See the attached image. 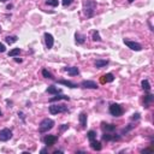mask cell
Masks as SVG:
<instances>
[{
    "label": "cell",
    "instance_id": "obj_1",
    "mask_svg": "<svg viewBox=\"0 0 154 154\" xmlns=\"http://www.w3.org/2000/svg\"><path fill=\"white\" fill-rule=\"evenodd\" d=\"M96 10V3L94 0H83V13L87 18H92Z\"/></svg>",
    "mask_w": 154,
    "mask_h": 154
},
{
    "label": "cell",
    "instance_id": "obj_2",
    "mask_svg": "<svg viewBox=\"0 0 154 154\" xmlns=\"http://www.w3.org/2000/svg\"><path fill=\"white\" fill-rule=\"evenodd\" d=\"M54 126V120L53 119H50V118H46L44 119L41 123H40V126H39V131L40 133H47L48 130H51V129Z\"/></svg>",
    "mask_w": 154,
    "mask_h": 154
},
{
    "label": "cell",
    "instance_id": "obj_3",
    "mask_svg": "<svg viewBox=\"0 0 154 154\" xmlns=\"http://www.w3.org/2000/svg\"><path fill=\"white\" fill-rule=\"evenodd\" d=\"M68 112V106L66 105H51L50 106V113L51 115H58V113H64Z\"/></svg>",
    "mask_w": 154,
    "mask_h": 154
},
{
    "label": "cell",
    "instance_id": "obj_4",
    "mask_svg": "<svg viewBox=\"0 0 154 154\" xmlns=\"http://www.w3.org/2000/svg\"><path fill=\"white\" fill-rule=\"evenodd\" d=\"M110 113L113 117H120L123 115V110H122V107L118 104H112L110 106Z\"/></svg>",
    "mask_w": 154,
    "mask_h": 154
},
{
    "label": "cell",
    "instance_id": "obj_5",
    "mask_svg": "<svg viewBox=\"0 0 154 154\" xmlns=\"http://www.w3.org/2000/svg\"><path fill=\"white\" fill-rule=\"evenodd\" d=\"M11 137H12V131L10 129H3V130H0V141L6 142V141H9Z\"/></svg>",
    "mask_w": 154,
    "mask_h": 154
},
{
    "label": "cell",
    "instance_id": "obj_6",
    "mask_svg": "<svg viewBox=\"0 0 154 154\" xmlns=\"http://www.w3.org/2000/svg\"><path fill=\"white\" fill-rule=\"evenodd\" d=\"M124 44H125L129 48H130V50H133V51L140 52V51L142 50V46H141L140 44L135 42V41H130V40H125V39H124Z\"/></svg>",
    "mask_w": 154,
    "mask_h": 154
},
{
    "label": "cell",
    "instance_id": "obj_7",
    "mask_svg": "<svg viewBox=\"0 0 154 154\" xmlns=\"http://www.w3.org/2000/svg\"><path fill=\"white\" fill-rule=\"evenodd\" d=\"M58 141V137L54 136V135H47L45 139H44V142L47 147H52L53 144H55V142Z\"/></svg>",
    "mask_w": 154,
    "mask_h": 154
},
{
    "label": "cell",
    "instance_id": "obj_8",
    "mask_svg": "<svg viewBox=\"0 0 154 154\" xmlns=\"http://www.w3.org/2000/svg\"><path fill=\"white\" fill-rule=\"evenodd\" d=\"M45 42H46V47L48 48V50H51V48L53 47V45H54V39H53L52 34L45 33Z\"/></svg>",
    "mask_w": 154,
    "mask_h": 154
},
{
    "label": "cell",
    "instance_id": "obj_9",
    "mask_svg": "<svg viewBox=\"0 0 154 154\" xmlns=\"http://www.w3.org/2000/svg\"><path fill=\"white\" fill-rule=\"evenodd\" d=\"M81 87L89 88V89H98V84H96L94 81H82V82H81Z\"/></svg>",
    "mask_w": 154,
    "mask_h": 154
},
{
    "label": "cell",
    "instance_id": "obj_10",
    "mask_svg": "<svg viewBox=\"0 0 154 154\" xmlns=\"http://www.w3.org/2000/svg\"><path fill=\"white\" fill-rule=\"evenodd\" d=\"M64 70H65L70 76H77L79 74V69L77 66H66V68H64Z\"/></svg>",
    "mask_w": 154,
    "mask_h": 154
},
{
    "label": "cell",
    "instance_id": "obj_11",
    "mask_svg": "<svg viewBox=\"0 0 154 154\" xmlns=\"http://www.w3.org/2000/svg\"><path fill=\"white\" fill-rule=\"evenodd\" d=\"M102 139L105 141H118L120 139V136L118 135H113V134H107V133H105L102 135Z\"/></svg>",
    "mask_w": 154,
    "mask_h": 154
},
{
    "label": "cell",
    "instance_id": "obj_12",
    "mask_svg": "<svg viewBox=\"0 0 154 154\" xmlns=\"http://www.w3.org/2000/svg\"><path fill=\"white\" fill-rule=\"evenodd\" d=\"M101 128L105 133H111V131H115L116 130V125L115 124H106V123H102Z\"/></svg>",
    "mask_w": 154,
    "mask_h": 154
},
{
    "label": "cell",
    "instance_id": "obj_13",
    "mask_svg": "<svg viewBox=\"0 0 154 154\" xmlns=\"http://www.w3.org/2000/svg\"><path fill=\"white\" fill-rule=\"evenodd\" d=\"M59 100H70V98L69 96H66V95H63V94H55V96H53V98H51L50 99V102H55V101H59Z\"/></svg>",
    "mask_w": 154,
    "mask_h": 154
},
{
    "label": "cell",
    "instance_id": "obj_14",
    "mask_svg": "<svg viewBox=\"0 0 154 154\" xmlns=\"http://www.w3.org/2000/svg\"><path fill=\"white\" fill-rule=\"evenodd\" d=\"M75 37H76V44L77 45H83L84 42H86V35H83V34H81V33H76L75 34Z\"/></svg>",
    "mask_w": 154,
    "mask_h": 154
},
{
    "label": "cell",
    "instance_id": "obj_15",
    "mask_svg": "<svg viewBox=\"0 0 154 154\" xmlns=\"http://www.w3.org/2000/svg\"><path fill=\"white\" fill-rule=\"evenodd\" d=\"M48 94H53V95H55V94H60L61 93V89L60 88H57V87H54V86H50L47 88V90H46Z\"/></svg>",
    "mask_w": 154,
    "mask_h": 154
},
{
    "label": "cell",
    "instance_id": "obj_16",
    "mask_svg": "<svg viewBox=\"0 0 154 154\" xmlns=\"http://www.w3.org/2000/svg\"><path fill=\"white\" fill-rule=\"evenodd\" d=\"M57 83L64 84V86H66L69 88H77L78 87L76 83H72V82H70V81H65V79H59V81H57Z\"/></svg>",
    "mask_w": 154,
    "mask_h": 154
},
{
    "label": "cell",
    "instance_id": "obj_17",
    "mask_svg": "<svg viewBox=\"0 0 154 154\" xmlns=\"http://www.w3.org/2000/svg\"><path fill=\"white\" fill-rule=\"evenodd\" d=\"M102 83H111L115 81V76H113L112 74H106V75H104L102 76Z\"/></svg>",
    "mask_w": 154,
    "mask_h": 154
},
{
    "label": "cell",
    "instance_id": "obj_18",
    "mask_svg": "<svg viewBox=\"0 0 154 154\" xmlns=\"http://www.w3.org/2000/svg\"><path fill=\"white\" fill-rule=\"evenodd\" d=\"M90 147H92V149H94V151H101L102 146H101V143H100L99 141H96V139H95V140L90 141Z\"/></svg>",
    "mask_w": 154,
    "mask_h": 154
},
{
    "label": "cell",
    "instance_id": "obj_19",
    "mask_svg": "<svg viewBox=\"0 0 154 154\" xmlns=\"http://www.w3.org/2000/svg\"><path fill=\"white\" fill-rule=\"evenodd\" d=\"M106 65H108V60H102V59H98L95 61V66L96 68H104V66H106Z\"/></svg>",
    "mask_w": 154,
    "mask_h": 154
},
{
    "label": "cell",
    "instance_id": "obj_20",
    "mask_svg": "<svg viewBox=\"0 0 154 154\" xmlns=\"http://www.w3.org/2000/svg\"><path fill=\"white\" fill-rule=\"evenodd\" d=\"M141 86H142V89L144 92H149L151 90V84H149V82H148V79H143L142 82H141Z\"/></svg>",
    "mask_w": 154,
    "mask_h": 154
},
{
    "label": "cell",
    "instance_id": "obj_21",
    "mask_svg": "<svg viewBox=\"0 0 154 154\" xmlns=\"http://www.w3.org/2000/svg\"><path fill=\"white\" fill-rule=\"evenodd\" d=\"M79 123H81V125H82V128L87 126V115L86 113H81L79 115Z\"/></svg>",
    "mask_w": 154,
    "mask_h": 154
},
{
    "label": "cell",
    "instance_id": "obj_22",
    "mask_svg": "<svg viewBox=\"0 0 154 154\" xmlns=\"http://www.w3.org/2000/svg\"><path fill=\"white\" fill-rule=\"evenodd\" d=\"M17 40H18L17 36H6V37H5V41L9 44V45H12V44H15V42H17Z\"/></svg>",
    "mask_w": 154,
    "mask_h": 154
},
{
    "label": "cell",
    "instance_id": "obj_23",
    "mask_svg": "<svg viewBox=\"0 0 154 154\" xmlns=\"http://www.w3.org/2000/svg\"><path fill=\"white\" fill-rule=\"evenodd\" d=\"M154 100V96L152 94H148V95H146L144 96V105H146V107H148V105Z\"/></svg>",
    "mask_w": 154,
    "mask_h": 154
},
{
    "label": "cell",
    "instance_id": "obj_24",
    "mask_svg": "<svg viewBox=\"0 0 154 154\" xmlns=\"http://www.w3.org/2000/svg\"><path fill=\"white\" fill-rule=\"evenodd\" d=\"M92 36H93V41H101V37H100V34H99V31L98 30H94L93 31V34H92Z\"/></svg>",
    "mask_w": 154,
    "mask_h": 154
},
{
    "label": "cell",
    "instance_id": "obj_25",
    "mask_svg": "<svg viewBox=\"0 0 154 154\" xmlns=\"http://www.w3.org/2000/svg\"><path fill=\"white\" fill-rule=\"evenodd\" d=\"M19 53H21L19 48H13V50H11L9 52V57H17V55H19Z\"/></svg>",
    "mask_w": 154,
    "mask_h": 154
},
{
    "label": "cell",
    "instance_id": "obj_26",
    "mask_svg": "<svg viewBox=\"0 0 154 154\" xmlns=\"http://www.w3.org/2000/svg\"><path fill=\"white\" fill-rule=\"evenodd\" d=\"M87 136H88L89 141H93V140H95V139H96V133H95L94 130H89V131H88V134H87Z\"/></svg>",
    "mask_w": 154,
    "mask_h": 154
},
{
    "label": "cell",
    "instance_id": "obj_27",
    "mask_svg": "<svg viewBox=\"0 0 154 154\" xmlns=\"http://www.w3.org/2000/svg\"><path fill=\"white\" fill-rule=\"evenodd\" d=\"M42 76H44V77H46V78H51V79H53V78H54V77H53V75H52L48 70H46V69H44V70H42Z\"/></svg>",
    "mask_w": 154,
    "mask_h": 154
},
{
    "label": "cell",
    "instance_id": "obj_28",
    "mask_svg": "<svg viewBox=\"0 0 154 154\" xmlns=\"http://www.w3.org/2000/svg\"><path fill=\"white\" fill-rule=\"evenodd\" d=\"M47 5H50V6H58L59 5V0H47L46 1Z\"/></svg>",
    "mask_w": 154,
    "mask_h": 154
},
{
    "label": "cell",
    "instance_id": "obj_29",
    "mask_svg": "<svg viewBox=\"0 0 154 154\" xmlns=\"http://www.w3.org/2000/svg\"><path fill=\"white\" fill-rule=\"evenodd\" d=\"M72 1H74V0H63L61 4H63L64 7H68V6H70L72 4Z\"/></svg>",
    "mask_w": 154,
    "mask_h": 154
},
{
    "label": "cell",
    "instance_id": "obj_30",
    "mask_svg": "<svg viewBox=\"0 0 154 154\" xmlns=\"http://www.w3.org/2000/svg\"><path fill=\"white\" fill-rule=\"evenodd\" d=\"M5 51H6V47H5V45L0 42V53H4Z\"/></svg>",
    "mask_w": 154,
    "mask_h": 154
},
{
    "label": "cell",
    "instance_id": "obj_31",
    "mask_svg": "<svg viewBox=\"0 0 154 154\" xmlns=\"http://www.w3.org/2000/svg\"><path fill=\"white\" fill-rule=\"evenodd\" d=\"M66 129H69V125H68V124H63V125L60 126V131H65Z\"/></svg>",
    "mask_w": 154,
    "mask_h": 154
},
{
    "label": "cell",
    "instance_id": "obj_32",
    "mask_svg": "<svg viewBox=\"0 0 154 154\" xmlns=\"http://www.w3.org/2000/svg\"><path fill=\"white\" fill-rule=\"evenodd\" d=\"M133 119H140V115H139V113L134 115V116H133Z\"/></svg>",
    "mask_w": 154,
    "mask_h": 154
},
{
    "label": "cell",
    "instance_id": "obj_33",
    "mask_svg": "<svg viewBox=\"0 0 154 154\" xmlns=\"http://www.w3.org/2000/svg\"><path fill=\"white\" fill-rule=\"evenodd\" d=\"M147 152H153V149L151 148V149H144V151H142V153H147Z\"/></svg>",
    "mask_w": 154,
    "mask_h": 154
},
{
    "label": "cell",
    "instance_id": "obj_34",
    "mask_svg": "<svg viewBox=\"0 0 154 154\" xmlns=\"http://www.w3.org/2000/svg\"><path fill=\"white\" fill-rule=\"evenodd\" d=\"M59 153H63V151H54L53 154H59Z\"/></svg>",
    "mask_w": 154,
    "mask_h": 154
},
{
    "label": "cell",
    "instance_id": "obj_35",
    "mask_svg": "<svg viewBox=\"0 0 154 154\" xmlns=\"http://www.w3.org/2000/svg\"><path fill=\"white\" fill-rule=\"evenodd\" d=\"M15 60L17 63H22V59H19V58H15Z\"/></svg>",
    "mask_w": 154,
    "mask_h": 154
},
{
    "label": "cell",
    "instance_id": "obj_36",
    "mask_svg": "<svg viewBox=\"0 0 154 154\" xmlns=\"http://www.w3.org/2000/svg\"><path fill=\"white\" fill-rule=\"evenodd\" d=\"M47 152V148H44V149H41V153H46Z\"/></svg>",
    "mask_w": 154,
    "mask_h": 154
},
{
    "label": "cell",
    "instance_id": "obj_37",
    "mask_svg": "<svg viewBox=\"0 0 154 154\" xmlns=\"http://www.w3.org/2000/svg\"><path fill=\"white\" fill-rule=\"evenodd\" d=\"M0 1H1V3H6V1H7V0H0Z\"/></svg>",
    "mask_w": 154,
    "mask_h": 154
},
{
    "label": "cell",
    "instance_id": "obj_38",
    "mask_svg": "<svg viewBox=\"0 0 154 154\" xmlns=\"http://www.w3.org/2000/svg\"><path fill=\"white\" fill-rule=\"evenodd\" d=\"M128 1H129V3H130V4H131V3H134V0H128Z\"/></svg>",
    "mask_w": 154,
    "mask_h": 154
},
{
    "label": "cell",
    "instance_id": "obj_39",
    "mask_svg": "<svg viewBox=\"0 0 154 154\" xmlns=\"http://www.w3.org/2000/svg\"><path fill=\"white\" fill-rule=\"evenodd\" d=\"M1 115H3V113H1V110H0V117H1Z\"/></svg>",
    "mask_w": 154,
    "mask_h": 154
}]
</instances>
